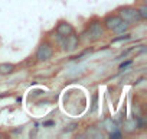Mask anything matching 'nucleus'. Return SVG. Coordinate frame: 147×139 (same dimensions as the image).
I'll return each mask as SVG.
<instances>
[{
  "mask_svg": "<svg viewBox=\"0 0 147 139\" xmlns=\"http://www.w3.org/2000/svg\"><path fill=\"white\" fill-rule=\"evenodd\" d=\"M75 127H78V123L75 122V123H71V125H68L66 127H65V132H71V130H74Z\"/></svg>",
  "mask_w": 147,
  "mask_h": 139,
  "instance_id": "13",
  "label": "nucleus"
},
{
  "mask_svg": "<svg viewBox=\"0 0 147 139\" xmlns=\"http://www.w3.org/2000/svg\"><path fill=\"white\" fill-rule=\"evenodd\" d=\"M0 138H2V135H0Z\"/></svg>",
  "mask_w": 147,
  "mask_h": 139,
  "instance_id": "16",
  "label": "nucleus"
},
{
  "mask_svg": "<svg viewBox=\"0 0 147 139\" xmlns=\"http://www.w3.org/2000/svg\"><path fill=\"white\" fill-rule=\"evenodd\" d=\"M52 55H53V46H52L49 42H43V44H40V45L38 46L35 58H36L38 61H40V62H45V61L51 59Z\"/></svg>",
  "mask_w": 147,
  "mask_h": 139,
  "instance_id": "4",
  "label": "nucleus"
},
{
  "mask_svg": "<svg viewBox=\"0 0 147 139\" xmlns=\"http://www.w3.org/2000/svg\"><path fill=\"white\" fill-rule=\"evenodd\" d=\"M138 13H140V18H141V20H146L147 19V7L143 5L140 9H138Z\"/></svg>",
  "mask_w": 147,
  "mask_h": 139,
  "instance_id": "10",
  "label": "nucleus"
},
{
  "mask_svg": "<svg viewBox=\"0 0 147 139\" xmlns=\"http://www.w3.org/2000/svg\"><path fill=\"white\" fill-rule=\"evenodd\" d=\"M97 100H98V94L94 93V94H92V107H91V112H92V113L97 112Z\"/></svg>",
  "mask_w": 147,
  "mask_h": 139,
  "instance_id": "12",
  "label": "nucleus"
},
{
  "mask_svg": "<svg viewBox=\"0 0 147 139\" xmlns=\"http://www.w3.org/2000/svg\"><path fill=\"white\" fill-rule=\"evenodd\" d=\"M59 44L62 45V49L66 51V52H72V51H75L80 45V36L75 33V32H72L66 36H62Z\"/></svg>",
  "mask_w": 147,
  "mask_h": 139,
  "instance_id": "3",
  "label": "nucleus"
},
{
  "mask_svg": "<svg viewBox=\"0 0 147 139\" xmlns=\"http://www.w3.org/2000/svg\"><path fill=\"white\" fill-rule=\"evenodd\" d=\"M130 28V23H127V22H124V20H121L114 29H113V32H115V33H124V32H127V29Z\"/></svg>",
  "mask_w": 147,
  "mask_h": 139,
  "instance_id": "8",
  "label": "nucleus"
},
{
  "mask_svg": "<svg viewBox=\"0 0 147 139\" xmlns=\"http://www.w3.org/2000/svg\"><path fill=\"white\" fill-rule=\"evenodd\" d=\"M102 126H105V129L111 133V132H114V130H117V125L113 122V119H105L104 122H102Z\"/></svg>",
  "mask_w": 147,
  "mask_h": 139,
  "instance_id": "9",
  "label": "nucleus"
},
{
  "mask_svg": "<svg viewBox=\"0 0 147 139\" xmlns=\"http://www.w3.org/2000/svg\"><path fill=\"white\" fill-rule=\"evenodd\" d=\"M85 35H87V38H88L90 41H92V42H94V41H100V39L104 36L102 22H100V20H92V22L90 23V26H88Z\"/></svg>",
  "mask_w": 147,
  "mask_h": 139,
  "instance_id": "2",
  "label": "nucleus"
},
{
  "mask_svg": "<svg viewBox=\"0 0 147 139\" xmlns=\"http://www.w3.org/2000/svg\"><path fill=\"white\" fill-rule=\"evenodd\" d=\"M55 122L53 120H48V122H43V126H53Z\"/></svg>",
  "mask_w": 147,
  "mask_h": 139,
  "instance_id": "15",
  "label": "nucleus"
},
{
  "mask_svg": "<svg viewBox=\"0 0 147 139\" xmlns=\"http://www.w3.org/2000/svg\"><path fill=\"white\" fill-rule=\"evenodd\" d=\"M127 39H130V35L128 33H124V35H121V36H117V38H113V44H115V42H121V41H127Z\"/></svg>",
  "mask_w": 147,
  "mask_h": 139,
  "instance_id": "11",
  "label": "nucleus"
},
{
  "mask_svg": "<svg viewBox=\"0 0 147 139\" xmlns=\"http://www.w3.org/2000/svg\"><path fill=\"white\" fill-rule=\"evenodd\" d=\"M130 64H131V61H125V62H123V64L120 65V70H124V68H125V67H128Z\"/></svg>",
  "mask_w": 147,
  "mask_h": 139,
  "instance_id": "14",
  "label": "nucleus"
},
{
  "mask_svg": "<svg viewBox=\"0 0 147 139\" xmlns=\"http://www.w3.org/2000/svg\"><path fill=\"white\" fill-rule=\"evenodd\" d=\"M72 32H74V28H72V25L68 23V22H61V23H58V26H56V33H58L59 36H66V35H69V33H72Z\"/></svg>",
  "mask_w": 147,
  "mask_h": 139,
  "instance_id": "6",
  "label": "nucleus"
},
{
  "mask_svg": "<svg viewBox=\"0 0 147 139\" xmlns=\"http://www.w3.org/2000/svg\"><path fill=\"white\" fill-rule=\"evenodd\" d=\"M117 15L121 18V20L133 25V23H137L141 20L140 18V13H138V9L133 7V6H124V7H120Z\"/></svg>",
  "mask_w": 147,
  "mask_h": 139,
  "instance_id": "1",
  "label": "nucleus"
},
{
  "mask_svg": "<svg viewBox=\"0 0 147 139\" xmlns=\"http://www.w3.org/2000/svg\"><path fill=\"white\" fill-rule=\"evenodd\" d=\"M15 71V65L9 62H2L0 64V74L2 76H9Z\"/></svg>",
  "mask_w": 147,
  "mask_h": 139,
  "instance_id": "7",
  "label": "nucleus"
},
{
  "mask_svg": "<svg viewBox=\"0 0 147 139\" xmlns=\"http://www.w3.org/2000/svg\"><path fill=\"white\" fill-rule=\"evenodd\" d=\"M120 22H121V18H120L118 15H108V16L102 20V26H104V29L113 31Z\"/></svg>",
  "mask_w": 147,
  "mask_h": 139,
  "instance_id": "5",
  "label": "nucleus"
}]
</instances>
